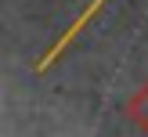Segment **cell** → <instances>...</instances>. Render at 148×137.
Here are the masks:
<instances>
[{"label": "cell", "mask_w": 148, "mask_h": 137, "mask_svg": "<svg viewBox=\"0 0 148 137\" xmlns=\"http://www.w3.org/2000/svg\"><path fill=\"white\" fill-rule=\"evenodd\" d=\"M127 119L134 123L137 130H145V134H148V79L127 97Z\"/></svg>", "instance_id": "6da1fadb"}]
</instances>
